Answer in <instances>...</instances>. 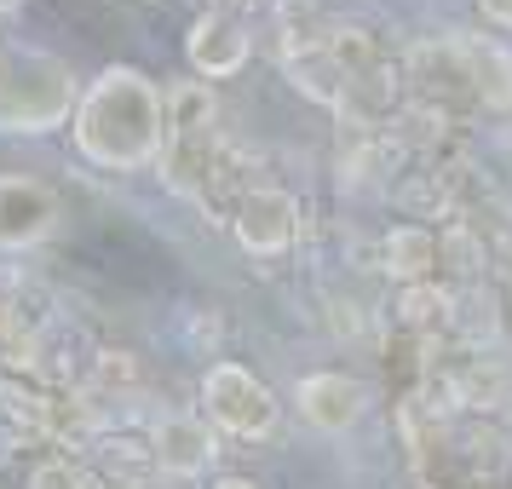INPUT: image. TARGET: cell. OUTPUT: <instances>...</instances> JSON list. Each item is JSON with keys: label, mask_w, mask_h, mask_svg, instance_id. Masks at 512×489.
I'll use <instances>...</instances> for the list:
<instances>
[{"label": "cell", "mask_w": 512, "mask_h": 489, "mask_svg": "<svg viewBox=\"0 0 512 489\" xmlns=\"http://www.w3.org/2000/svg\"><path fill=\"white\" fill-rule=\"evenodd\" d=\"M185 52H190V64H196V75H236L254 47H248L242 18H231V12H202L185 35Z\"/></svg>", "instance_id": "52a82bcc"}, {"label": "cell", "mask_w": 512, "mask_h": 489, "mask_svg": "<svg viewBox=\"0 0 512 489\" xmlns=\"http://www.w3.org/2000/svg\"><path fill=\"white\" fill-rule=\"evenodd\" d=\"M438 265V242H432V231H420V225H403V231L386 236V271L403 282H420L426 271Z\"/></svg>", "instance_id": "9c48e42d"}, {"label": "cell", "mask_w": 512, "mask_h": 489, "mask_svg": "<svg viewBox=\"0 0 512 489\" xmlns=\"http://www.w3.org/2000/svg\"><path fill=\"white\" fill-rule=\"evenodd\" d=\"M29 489H93L87 484V472L70 461H47V466H35L29 472Z\"/></svg>", "instance_id": "7c38bea8"}, {"label": "cell", "mask_w": 512, "mask_h": 489, "mask_svg": "<svg viewBox=\"0 0 512 489\" xmlns=\"http://www.w3.org/2000/svg\"><path fill=\"white\" fill-rule=\"evenodd\" d=\"M397 162H403V150H397V144H369V150H363V156H357L351 167H357L363 179H386Z\"/></svg>", "instance_id": "4fadbf2b"}, {"label": "cell", "mask_w": 512, "mask_h": 489, "mask_svg": "<svg viewBox=\"0 0 512 489\" xmlns=\"http://www.w3.org/2000/svg\"><path fill=\"white\" fill-rule=\"evenodd\" d=\"M219 489H259V484H248V478H225Z\"/></svg>", "instance_id": "2e32d148"}, {"label": "cell", "mask_w": 512, "mask_h": 489, "mask_svg": "<svg viewBox=\"0 0 512 489\" xmlns=\"http://www.w3.org/2000/svg\"><path fill=\"white\" fill-rule=\"evenodd\" d=\"M478 6H484V18H489V24L512 29V0H478Z\"/></svg>", "instance_id": "9a60e30c"}, {"label": "cell", "mask_w": 512, "mask_h": 489, "mask_svg": "<svg viewBox=\"0 0 512 489\" xmlns=\"http://www.w3.org/2000/svg\"><path fill=\"white\" fill-rule=\"evenodd\" d=\"M294 403H300V415L311 420L317 432H351V426L363 420V409H369V392H363V380L328 369V374H305Z\"/></svg>", "instance_id": "8992f818"}, {"label": "cell", "mask_w": 512, "mask_h": 489, "mask_svg": "<svg viewBox=\"0 0 512 489\" xmlns=\"http://www.w3.org/2000/svg\"><path fill=\"white\" fill-rule=\"evenodd\" d=\"M0 18H6V12H0Z\"/></svg>", "instance_id": "e0dca14e"}, {"label": "cell", "mask_w": 512, "mask_h": 489, "mask_svg": "<svg viewBox=\"0 0 512 489\" xmlns=\"http://www.w3.org/2000/svg\"><path fill=\"white\" fill-rule=\"evenodd\" d=\"M231 231L248 254H282V248L294 242V231H300V208H294V196L277 190V185L248 190L231 213Z\"/></svg>", "instance_id": "5b68a950"}, {"label": "cell", "mask_w": 512, "mask_h": 489, "mask_svg": "<svg viewBox=\"0 0 512 489\" xmlns=\"http://www.w3.org/2000/svg\"><path fill=\"white\" fill-rule=\"evenodd\" d=\"M75 110V75L41 47L0 52V133H52Z\"/></svg>", "instance_id": "7a4b0ae2"}, {"label": "cell", "mask_w": 512, "mask_h": 489, "mask_svg": "<svg viewBox=\"0 0 512 489\" xmlns=\"http://www.w3.org/2000/svg\"><path fill=\"white\" fill-rule=\"evenodd\" d=\"M449 392H455L461 409H489V403H501V392H507V374L495 369V363H472V369H461L449 380Z\"/></svg>", "instance_id": "30bf717a"}, {"label": "cell", "mask_w": 512, "mask_h": 489, "mask_svg": "<svg viewBox=\"0 0 512 489\" xmlns=\"http://www.w3.org/2000/svg\"><path fill=\"white\" fill-rule=\"evenodd\" d=\"M150 449H156V466L173 478H196L213 466V432L196 415H162L150 432Z\"/></svg>", "instance_id": "ba28073f"}, {"label": "cell", "mask_w": 512, "mask_h": 489, "mask_svg": "<svg viewBox=\"0 0 512 489\" xmlns=\"http://www.w3.org/2000/svg\"><path fill=\"white\" fill-rule=\"evenodd\" d=\"M110 363H98V380H133V357L127 351H104Z\"/></svg>", "instance_id": "5bb4252c"}, {"label": "cell", "mask_w": 512, "mask_h": 489, "mask_svg": "<svg viewBox=\"0 0 512 489\" xmlns=\"http://www.w3.org/2000/svg\"><path fill=\"white\" fill-rule=\"evenodd\" d=\"M58 196L24 173H0V248H35L58 231Z\"/></svg>", "instance_id": "277c9868"}, {"label": "cell", "mask_w": 512, "mask_h": 489, "mask_svg": "<svg viewBox=\"0 0 512 489\" xmlns=\"http://www.w3.org/2000/svg\"><path fill=\"white\" fill-rule=\"evenodd\" d=\"M162 93L150 87V75L127 70H104L75 98V144L93 167H110V173H139V167L162 162Z\"/></svg>", "instance_id": "6da1fadb"}, {"label": "cell", "mask_w": 512, "mask_h": 489, "mask_svg": "<svg viewBox=\"0 0 512 489\" xmlns=\"http://www.w3.org/2000/svg\"><path fill=\"white\" fill-rule=\"evenodd\" d=\"M202 403H208L213 426H225L236 438H265L277 426V397L242 363H213L208 380H202Z\"/></svg>", "instance_id": "3957f363"}, {"label": "cell", "mask_w": 512, "mask_h": 489, "mask_svg": "<svg viewBox=\"0 0 512 489\" xmlns=\"http://www.w3.org/2000/svg\"><path fill=\"white\" fill-rule=\"evenodd\" d=\"M443 311H449V300H443L438 288H426V282H415V288L403 294V323H409V328H426V323H438Z\"/></svg>", "instance_id": "8fae6325"}]
</instances>
